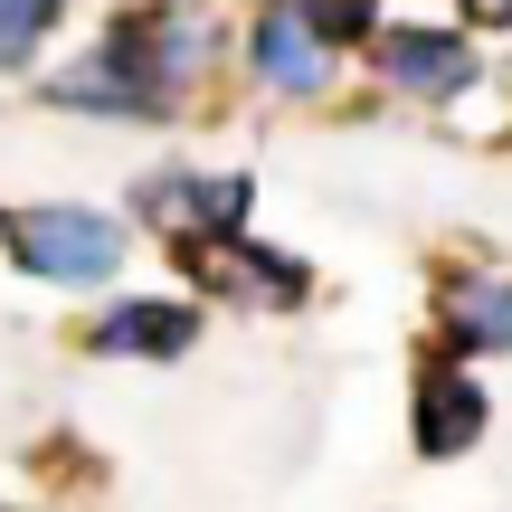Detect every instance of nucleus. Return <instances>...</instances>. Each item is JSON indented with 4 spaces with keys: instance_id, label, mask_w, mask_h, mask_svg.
Returning a JSON list of instances; mask_svg holds the SVG:
<instances>
[{
    "instance_id": "obj_1",
    "label": "nucleus",
    "mask_w": 512,
    "mask_h": 512,
    "mask_svg": "<svg viewBox=\"0 0 512 512\" xmlns=\"http://www.w3.org/2000/svg\"><path fill=\"white\" fill-rule=\"evenodd\" d=\"M0 247H10L19 275L38 285H67V294H95L114 285V266L133 256V219L95 200H29V209H0Z\"/></svg>"
},
{
    "instance_id": "obj_2",
    "label": "nucleus",
    "mask_w": 512,
    "mask_h": 512,
    "mask_svg": "<svg viewBox=\"0 0 512 512\" xmlns=\"http://www.w3.org/2000/svg\"><path fill=\"white\" fill-rule=\"evenodd\" d=\"M38 95H48L57 114H95V124H171V95H162V76H152V57H143V10H124L76 67H57Z\"/></svg>"
},
{
    "instance_id": "obj_3",
    "label": "nucleus",
    "mask_w": 512,
    "mask_h": 512,
    "mask_svg": "<svg viewBox=\"0 0 512 512\" xmlns=\"http://www.w3.org/2000/svg\"><path fill=\"white\" fill-rule=\"evenodd\" d=\"M247 209H256V181H247V171H152V181L133 190V219L162 228L171 256L238 247L247 238Z\"/></svg>"
},
{
    "instance_id": "obj_4",
    "label": "nucleus",
    "mask_w": 512,
    "mask_h": 512,
    "mask_svg": "<svg viewBox=\"0 0 512 512\" xmlns=\"http://www.w3.org/2000/svg\"><path fill=\"white\" fill-rule=\"evenodd\" d=\"M370 67H380V86L408 95V105H465V95L484 86L475 29H446V19H399V29H380Z\"/></svg>"
},
{
    "instance_id": "obj_5",
    "label": "nucleus",
    "mask_w": 512,
    "mask_h": 512,
    "mask_svg": "<svg viewBox=\"0 0 512 512\" xmlns=\"http://www.w3.org/2000/svg\"><path fill=\"white\" fill-rule=\"evenodd\" d=\"M238 57L266 95H294V105L332 95V76H342V48L304 19V0H256L247 29H238Z\"/></svg>"
},
{
    "instance_id": "obj_6",
    "label": "nucleus",
    "mask_w": 512,
    "mask_h": 512,
    "mask_svg": "<svg viewBox=\"0 0 512 512\" xmlns=\"http://www.w3.org/2000/svg\"><path fill=\"white\" fill-rule=\"evenodd\" d=\"M484 380L465 370V351H446L437 332H427V351H418V389H408V446H418L427 465H446V456H465V446L484 437Z\"/></svg>"
},
{
    "instance_id": "obj_7",
    "label": "nucleus",
    "mask_w": 512,
    "mask_h": 512,
    "mask_svg": "<svg viewBox=\"0 0 512 512\" xmlns=\"http://www.w3.org/2000/svg\"><path fill=\"white\" fill-rule=\"evenodd\" d=\"M143 57H152V76H162V95L181 105L190 86H209V76L228 67V19L209 10V0H152L143 10Z\"/></svg>"
},
{
    "instance_id": "obj_8",
    "label": "nucleus",
    "mask_w": 512,
    "mask_h": 512,
    "mask_svg": "<svg viewBox=\"0 0 512 512\" xmlns=\"http://www.w3.org/2000/svg\"><path fill=\"white\" fill-rule=\"evenodd\" d=\"M190 275H200L209 294H228V304H247V313H294L313 294V266L294 247H256V238H238V247H200V256H181Z\"/></svg>"
},
{
    "instance_id": "obj_9",
    "label": "nucleus",
    "mask_w": 512,
    "mask_h": 512,
    "mask_svg": "<svg viewBox=\"0 0 512 512\" xmlns=\"http://www.w3.org/2000/svg\"><path fill=\"white\" fill-rule=\"evenodd\" d=\"M190 342H200V304L190 294H114L86 323V351H105V361H181Z\"/></svg>"
},
{
    "instance_id": "obj_10",
    "label": "nucleus",
    "mask_w": 512,
    "mask_h": 512,
    "mask_svg": "<svg viewBox=\"0 0 512 512\" xmlns=\"http://www.w3.org/2000/svg\"><path fill=\"white\" fill-rule=\"evenodd\" d=\"M437 342L446 351H512V275L503 266H437Z\"/></svg>"
},
{
    "instance_id": "obj_11",
    "label": "nucleus",
    "mask_w": 512,
    "mask_h": 512,
    "mask_svg": "<svg viewBox=\"0 0 512 512\" xmlns=\"http://www.w3.org/2000/svg\"><path fill=\"white\" fill-rule=\"evenodd\" d=\"M57 19H67V0H0V76L38 67V48L57 38Z\"/></svg>"
},
{
    "instance_id": "obj_12",
    "label": "nucleus",
    "mask_w": 512,
    "mask_h": 512,
    "mask_svg": "<svg viewBox=\"0 0 512 512\" xmlns=\"http://www.w3.org/2000/svg\"><path fill=\"white\" fill-rule=\"evenodd\" d=\"M304 19L332 38V48H380V29H389V0H304Z\"/></svg>"
},
{
    "instance_id": "obj_13",
    "label": "nucleus",
    "mask_w": 512,
    "mask_h": 512,
    "mask_svg": "<svg viewBox=\"0 0 512 512\" xmlns=\"http://www.w3.org/2000/svg\"><path fill=\"white\" fill-rule=\"evenodd\" d=\"M465 19H475V29H503V38H512V0H465Z\"/></svg>"
}]
</instances>
